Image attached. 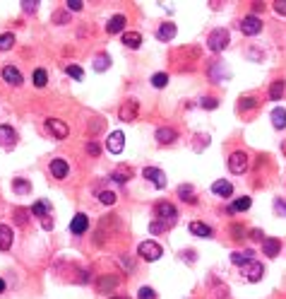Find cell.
I'll return each mask as SVG.
<instances>
[{
    "mask_svg": "<svg viewBox=\"0 0 286 299\" xmlns=\"http://www.w3.org/2000/svg\"><path fill=\"white\" fill-rule=\"evenodd\" d=\"M178 196L185 200V203H195V191H193L190 184H183V186L178 188Z\"/></svg>",
    "mask_w": 286,
    "mask_h": 299,
    "instance_id": "obj_30",
    "label": "cell"
},
{
    "mask_svg": "<svg viewBox=\"0 0 286 299\" xmlns=\"http://www.w3.org/2000/svg\"><path fill=\"white\" fill-rule=\"evenodd\" d=\"M41 227H43L46 232H51V229H53V220H51V217H46V220H41Z\"/></svg>",
    "mask_w": 286,
    "mask_h": 299,
    "instance_id": "obj_50",
    "label": "cell"
},
{
    "mask_svg": "<svg viewBox=\"0 0 286 299\" xmlns=\"http://www.w3.org/2000/svg\"><path fill=\"white\" fill-rule=\"evenodd\" d=\"M152 85H154L157 90H163V87L168 85V75H166V73H157V75H152Z\"/></svg>",
    "mask_w": 286,
    "mask_h": 299,
    "instance_id": "obj_35",
    "label": "cell"
},
{
    "mask_svg": "<svg viewBox=\"0 0 286 299\" xmlns=\"http://www.w3.org/2000/svg\"><path fill=\"white\" fill-rule=\"evenodd\" d=\"M166 229H171V224H168V222H152V227H149V232H152V234H157V232H166Z\"/></svg>",
    "mask_w": 286,
    "mask_h": 299,
    "instance_id": "obj_41",
    "label": "cell"
},
{
    "mask_svg": "<svg viewBox=\"0 0 286 299\" xmlns=\"http://www.w3.org/2000/svg\"><path fill=\"white\" fill-rule=\"evenodd\" d=\"M274 12L277 15H286V0H277L274 2Z\"/></svg>",
    "mask_w": 286,
    "mask_h": 299,
    "instance_id": "obj_47",
    "label": "cell"
},
{
    "mask_svg": "<svg viewBox=\"0 0 286 299\" xmlns=\"http://www.w3.org/2000/svg\"><path fill=\"white\" fill-rule=\"evenodd\" d=\"M2 80H5L7 85H12V87H19V85L24 82L22 73H19L15 65H5V68H2Z\"/></svg>",
    "mask_w": 286,
    "mask_h": 299,
    "instance_id": "obj_10",
    "label": "cell"
},
{
    "mask_svg": "<svg viewBox=\"0 0 286 299\" xmlns=\"http://www.w3.org/2000/svg\"><path fill=\"white\" fill-rule=\"evenodd\" d=\"M274 210H277L279 215H284V217H286V203H282V200H274Z\"/></svg>",
    "mask_w": 286,
    "mask_h": 299,
    "instance_id": "obj_48",
    "label": "cell"
},
{
    "mask_svg": "<svg viewBox=\"0 0 286 299\" xmlns=\"http://www.w3.org/2000/svg\"><path fill=\"white\" fill-rule=\"evenodd\" d=\"M51 174H53L55 179H65V176H68V162L60 159V157L53 159V162H51Z\"/></svg>",
    "mask_w": 286,
    "mask_h": 299,
    "instance_id": "obj_23",
    "label": "cell"
},
{
    "mask_svg": "<svg viewBox=\"0 0 286 299\" xmlns=\"http://www.w3.org/2000/svg\"><path fill=\"white\" fill-rule=\"evenodd\" d=\"M12 188H15V193H19V196H27V193L32 191V184H29L27 179H15V181H12Z\"/></svg>",
    "mask_w": 286,
    "mask_h": 299,
    "instance_id": "obj_31",
    "label": "cell"
},
{
    "mask_svg": "<svg viewBox=\"0 0 286 299\" xmlns=\"http://www.w3.org/2000/svg\"><path fill=\"white\" fill-rule=\"evenodd\" d=\"M65 70H68V75H70V77H75V80H82V77H84L82 68H77V65H68Z\"/></svg>",
    "mask_w": 286,
    "mask_h": 299,
    "instance_id": "obj_42",
    "label": "cell"
},
{
    "mask_svg": "<svg viewBox=\"0 0 286 299\" xmlns=\"http://www.w3.org/2000/svg\"><path fill=\"white\" fill-rule=\"evenodd\" d=\"M241 32L245 34V37H255V34H260V29H262V22L260 17H255V15H245V17L241 19Z\"/></svg>",
    "mask_w": 286,
    "mask_h": 299,
    "instance_id": "obj_3",
    "label": "cell"
},
{
    "mask_svg": "<svg viewBox=\"0 0 286 299\" xmlns=\"http://www.w3.org/2000/svg\"><path fill=\"white\" fill-rule=\"evenodd\" d=\"M137 113H140V101L137 99H127L125 104L121 106L118 116H121V121H137Z\"/></svg>",
    "mask_w": 286,
    "mask_h": 299,
    "instance_id": "obj_5",
    "label": "cell"
},
{
    "mask_svg": "<svg viewBox=\"0 0 286 299\" xmlns=\"http://www.w3.org/2000/svg\"><path fill=\"white\" fill-rule=\"evenodd\" d=\"M212 193L221 196V198H229V196L233 193V186L226 181V179H219V181H214V184H212Z\"/></svg>",
    "mask_w": 286,
    "mask_h": 299,
    "instance_id": "obj_22",
    "label": "cell"
},
{
    "mask_svg": "<svg viewBox=\"0 0 286 299\" xmlns=\"http://www.w3.org/2000/svg\"><path fill=\"white\" fill-rule=\"evenodd\" d=\"M111 299H127V297H111Z\"/></svg>",
    "mask_w": 286,
    "mask_h": 299,
    "instance_id": "obj_55",
    "label": "cell"
},
{
    "mask_svg": "<svg viewBox=\"0 0 286 299\" xmlns=\"http://www.w3.org/2000/svg\"><path fill=\"white\" fill-rule=\"evenodd\" d=\"M137 253H140V258H144V261H159L161 258V246L157 242H142L140 246H137Z\"/></svg>",
    "mask_w": 286,
    "mask_h": 299,
    "instance_id": "obj_1",
    "label": "cell"
},
{
    "mask_svg": "<svg viewBox=\"0 0 286 299\" xmlns=\"http://www.w3.org/2000/svg\"><path fill=\"white\" fill-rule=\"evenodd\" d=\"M157 217H159L161 222L173 224L176 217H178V212H176V207L171 205V203H159V205H157Z\"/></svg>",
    "mask_w": 286,
    "mask_h": 299,
    "instance_id": "obj_9",
    "label": "cell"
},
{
    "mask_svg": "<svg viewBox=\"0 0 286 299\" xmlns=\"http://www.w3.org/2000/svg\"><path fill=\"white\" fill-rule=\"evenodd\" d=\"M243 232H245V229H243V227H238V224H233V227H231V234H236L233 239H241V237H243Z\"/></svg>",
    "mask_w": 286,
    "mask_h": 299,
    "instance_id": "obj_49",
    "label": "cell"
},
{
    "mask_svg": "<svg viewBox=\"0 0 286 299\" xmlns=\"http://www.w3.org/2000/svg\"><path fill=\"white\" fill-rule=\"evenodd\" d=\"M173 37H176V24L173 22H163L159 29H157V39L159 41H171Z\"/></svg>",
    "mask_w": 286,
    "mask_h": 299,
    "instance_id": "obj_20",
    "label": "cell"
},
{
    "mask_svg": "<svg viewBox=\"0 0 286 299\" xmlns=\"http://www.w3.org/2000/svg\"><path fill=\"white\" fill-rule=\"evenodd\" d=\"M229 169H231V174H243L248 169V154L243 150L233 152L231 157H229Z\"/></svg>",
    "mask_w": 286,
    "mask_h": 299,
    "instance_id": "obj_4",
    "label": "cell"
},
{
    "mask_svg": "<svg viewBox=\"0 0 286 299\" xmlns=\"http://www.w3.org/2000/svg\"><path fill=\"white\" fill-rule=\"evenodd\" d=\"M15 143H17V133L12 131L10 126H0V148L12 150Z\"/></svg>",
    "mask_w": 286,
    "mask_h": 299,
    "instance_id": "obj_11",
    "label": "cell"
},
{
    "mask_svg": "<svg viewBox=\"0 0 286 299\" xmlns=\"http://www.w3.org/2000/svg\"><path fill=\"white\" fill-rule=\"evenodd\" d=\"M82 5H84L82 0H68V2H65V10H72V12H80V10H82Z\"/></svg>",
    "mask_w": 286,
    "mask_h": 299,
    "instance_id": "obj_43",
    "label": "cell"
},
{
    "mask_svg": "<svg viewBox=\"0 0 286 299\" xmlns=\"http://www.w3.org/2000/svg\"><path fill=\"white\" fill-rule=\"evenodd\" d=\"M15 215H17V222H19V224H24V222H27V217H24L27 212H24V210H17Z\"/></svg>",
    "mask_w": 286,
    "mask_h": 299,
    "instance_id": "obj_51",
    "label": "cell"
},
{
    "mask_svg": "<svg viewBox=\"0 0 286 299\" xmlns=\"http://www.w3.org/2000/svg\"><path fill=\"white\" fill-rule=\"evenodd\" d=\"M207 46L212 51H224L229 46V32L226 29H214L209 37H207Z\"/></svg>",
    "mask_w": 286,
    "mask_h": 299,
    "instance_id": "obj_2",
    "label": "cell"
},
{
    "mask_svg": "<svg viewBox=\"0 0 286 299\" xmlns=\"http://www.w3.org/2000/svg\"><path fill=\"white\" fill-rule=\"evenodd\" d=\"M106 148H108V152H113V154H121L123 148H125V135L121 131H113L106 138Z\"/></svg>",
    "mask_w": 286,
    "mask_h": 299,
    "instance_id": "obj_6",
    "label": "cell"
},
{
    "mask_svg": "<svg viewBox=\"0 0 286 299\" xmlns=\"http://www.w3.org/2000/svg\"><path fill=\"white\" fill-rule=\"evenodd\" d=\"M284 152H286V143H284Z\"/></svg>",
    "mask_w": 286,
    "mask_h": 299,
    "instance_id": "obj_56",
    "label": "cell"
},
{
    "mask_svg": "<svg viewBox=\"0 0 286 299\" xmlns=\"http://www.w3.org/2000/svg\"><path fill=\"white\" fill-rule=\"evenodd\" d=\"M53 22H55V24H63V22H68V10H60V12H55V15H53Z\"/></svg>",
    "mask_w": 286,
    "mask_h": 299,
    "instance_id": "obj_45",
    "label": "cell"
},
{
    "mask_svg": "<svg viewBox=\"0 0 286 299\" xmlns=\"http://www.w3.org/2000/svg\"><path fill=\"white\" fill-rule=\"evenodd\" d=\"M190 232L193 234H197V237H202V239H209L214 232H212V227L204 222H190Z\"/></svg>",
    "mask_w": 286,
    "mask_h": 299,
    "instance_id": "obj_24",
    "label": "cell"
},
{
    "mask_svg": "<svg viewBox=\"0 0 286 299\" xmlns=\"http://www.w3.org/2000/svg\"><path fill=\"white\" fill-rule=\"evenodd\" d=\"M32 215H36V217H43V220H46V217L51 215V205H48L46 200H39V203H34V205H32Z\"/></svg>",
    "mask_w": 286,
    "mask_h": 299,
    "instance_id": "obj_27",
    "label": "cell"
},
{
    "mask_svg": "<svg viewBox=\"0 0 286 299\" xmlns=\"http://www.w3.org/2000/svg\"><path fill=\"white\" fill-rule=\"evenodd\" d=\"M250 207V198H238V200H233V205H231V212H245Z\"/></svg>",
    "mask_w": 286,
    "mask_h": 299,
    "instance_id": "obj_34",
    "label": "cell"
},
{
    "mask_svg": "<svg viewBox=\"0 0 286 299\" xmlns=\"http://www.w3.org/2000/svg\"><path fill=\"white\" fill-rule=\"evenodd\" d=\"M36 5H39V0H24V2H22V10H24V12H34Z\"/></svg>",
    "mask_w": 286,
    "mask_h": 299,
    "instance_id": "obj_44",
    "label": "cell"
},
{
    "mask_svg": "<svg viewBox=\"0 0 286 299\" xmlns=\"http://www.w3.org/2000/svg\"><path fill=\"white\" fill-rule=\"evenodd\" d=\"M123 29H125V15H113V17L108 19V24H106L108 34H118Z\"/></svg>",
    "mask_w": 286,
    "mask_h": 299,
    "instance_id": "obj_21",
    "label": "cell"
},
{
    "mask_svg": "<svg viewBox=\"0 0 286 299\" xmlns=\"http://www.w3.org/2000/svg\"><path fill=\"white\" fill-rule=\"evenodd\" d=\"M262 251H265V256L274 258V256H279V251H282V242L267 237V239H262Z\"/></svg>",
    "mask_w": 286,
    "mask_h": 299,
    "instance_id": "obj_18",
    "label": "cell"
},
{
    "mask_svg": "<svg viewBox=\"0 0 286 299\" xmlns=\"http://www.w3.org/2000/svg\"><path fill=\"white\" fill-rule=\"evenodd\" d=\"M137 299H157V292H154L152 287H140V292H137Z\"/></svg>",
    "mask_w": 286,
    "mask_h": 299,
    "instance_id": "obj_40",
    "label": "cell"
},
{
    "mask_svg": "<svg viewBox=\"0 0 286 299\" xmlns=\"http://www.w3.org/2000/svg\"><path fill=\"white\" fill-rule=\"evenodd\" d=\"M87 227H89V217H87L84 212H77V215L72 217V222H70V232H72V234H84V232H87Z\"/></svg>",
    "mask_w": 286,
    "mask_h": 299,
    "instance_id": "obj_12",
    "label": "cell"
},
{
    "mask_svg": "<svg viewBox=\"0 0 286 299\" xmlns=\"http://www.w3.org/2000/svg\"><path fill=\"white\" fill-rule=\"evenodd\" d=\"M262 273H265V268H262L257 261H252L245 265V278H248V282H260L262 280Z\"/></svg>",
    "mask_w": 286,
    "mask_h": 299,
    "instance_id": "obj_17",
    "label": "cell"
},
{
    "mask_svg": "<svg viewBox=\"0 0 286 299\" xmlns=\"http://www.w3.org/2000/svg\"><path fill=\"white\" fill-rule=\"evenodd\" d=\"M183 256H185V261H188V263H193V261H195V253H193V251H185Z\"/></svg>",
    "mask_w": 286,
    "mask_h": 299,
    "instance_id": "obj_52",
    "label": "cell"
},
{
    "mask_svg": "<svg viewBox=\"0 0 286 299\" xmlns=\"http://www.w3.org/2000/svg\"><path fill=\"white\" fill-rule=\"evenodd\" d=\"M252 239H257V242H260V239H262V232H260V229H255V232H252Z\"/></svg>",
    "mask_w": 286,
    "mask_h": 299,
    "instance_id": "obj_53",
    "label": "cell"
},
{
    "mask_svg": "<svg viewBox=\"0 0 286 299\" xmlns=\"http://www.w3.org/2000/svg\"><path fill=\"white\" fill-rule=\"evenodd\" d=\"M272 123H274V128H286V109L277 106L272 111Z\"/></svg>",
    "mask_w": 286,
    "mask_h": 299,
    "instance_id": "obj_29",
    "label": "cell"
},
{
    "mask_svg": "<svg viewBox=\"0 0 286 299\" xmlns=\"http://www.w3.org/2000/svg\"><path fill=\"white\" fill-rule=\"evenodd\" d=\"M154 138H157V143H159V145H171V143L178 138V133L173 131V128H168V126H163V128H159V131H157V135H154Z\"/></svg>",
    "mask_w": 286,
    "mask_h": 299,
    "instance_id": "obj_16",
    "label": "cell"
},
{
    "mask_svg": "<svg viewBox=\"0 0 286 299\" xmlns=\"http://www.w3.org/2000/svg\"><path fill=\"white\" fill-rule=\"evenodd\" d=\"M2 292H5V282L0 280V295H2Z\"/></svg>",
    "mask_w": 286,
    "mask_h": 299,
    "instance_id": "obj_54",
    "label": "cell"
},
{
    "mask_svg": "<svg viewBox=\"0 0 286 299\" xmlns=\"http://www.w3.org/2000/svg\"><path fill=\"white\" fill-rule=\"evenodd\" d=\"M209 77H212L214 82H221V80H229L231 73H229V68H226L224 63H212V65H209Z\"/></svg>",
    "mask_w": 286,
    "mask_h": 299,
    "instance_id": "obj_14",
    "label": "cell"
},
{
    "mask_svg": "<svg viewBox=\"0 0 286 299\" xmlns=\"http://www.w3.org/2000/svg\"><path fill=\"white\" fill-rule=\"evenodd\" d=\"M12 44H15V37L7 32V34H0V51H7V49H12Z\"/></svg>",
    "mask_w": 286,
    "mask_h": 299,
    "instance_id": "obj_37",
    "label": "cell"
},
{
    "mask_svg": "<svg viewBox=\"0 0 286 299\" xmlns=\"http://www.w3.org/2000/svg\"><path fill=\"white\" fill-rule=\"evenodd\" d=\"M46 126H48V131L53 133L55 140H65V138H68V133H70V128H68L60 118H48V121H46Z\"/></svg>",
    "mask_w": 286,
    "mask_h": 299,
    "instance_id": "obj_8",
    "label": "cell"
},
{
    "mask_svg": "<svg viewBox=\"0 0 286 299\" xmlns=\"http://www.w3.org/2000/svg\"><path fill=\"white\" fill-rule=\"evenodd\" d=\"M15 242V234H12V229L7 227V224H0V251H7L10 246Z\"/></svg>",
    "mask_w": 286,
    "mask_h": 299,
    "instance_id": "obj_19",
    "label": "cell"
},
{
    "mask_svg": "<svg viewBox=\"0 0 286 299\" xmlns=\"http://www.w3.org/2000/svg\"><path fill=\"white\" fill-rule=\"evenodd\" d=\"M108 65H111V58H108L106 53H99V56L94 58V70H96V73H104Z\"/></svg>",
    "mask_w": 286,
    "mask_h": 299,
    "instance_id": "obj_32",
    "label": "cell"
},
{
    "mask_svg": "<svg viewBox=\"0 0 286 299\" xmlns=\"http://www.w3.org/2000/svg\"><path fill=\"white\" fill-rule=\"evenodd\" d=\"M284 90H286V85L282 80L272 82V87H269V99H272V101H279V99L284 97Z\"/></svg>",
    "mask_w": 286,
    "mask_h": 299,
    "instance_id": "obj_28",
    "label": "cell"
},
{
    "mask_svg": "<svg viewBox=\"0 0 286 299\" xmlns=\"http://www.w3.org/2000/svg\"><path fill=\"white\" fill-rule=\"evenodd\" d=\"M99 200H101L104 205H113V203H116V193H113V191H99Z\"/></svg>",
    "mask_w": 286,
    "mask_h": 299,
    "instance_id": "obj_36",
    "label": "cell"
},
{
    "mask_svg": "<svg viewBox=\"0 0 286 299\" xmlns=\"http://www.w3.org/2000/svg\"><path fill=\"white\" fill-rule=\"evenodd\" d=\"M255 261V253H252L250 249H245V251H233L231 253V263L233 265H248V263H252Z\"/></svg>",
    "mask_w": 286,
    "mask_h": 299,
    "instance_id": "obj_15",
    "label": "cell"
},
{
    "mask_svg": "<svg viewBox=\"0 0 286 299\" xmlns=\"http://www.w3.org/2000/svg\"><path fill=\"white\" fill-rule=\"evenodd\" d=\"M123 44H125L127 49H140L142 37H140L137 32H123Z\"/></svg>",
    "mask_w": 286,
    "mask_h": 299,
    "instance_id": "obj_26",
    "label": "cell"
},
{
    "mask_svg": "<svg viewBox=\"0 0 286 299\" xmlns=\"http://www.w3.org/2000/svg\"><path fill=\"white\" fill-rule=\"evenodd\" d=\"M257 104H260V101H257L255 97H241V99H238V111L241 113L252 111V109H257Z\"/></svg>",
    "mask_w": 286,
    "mask_h": 299,
    "instance_id": "obj_25",
    "label": "cell"
},
{
    "mask_svg": "<svg viewBox=\"0 0 286 299\" xmlns=\"http://www.w3.org/2000/svg\"><path fill=\"white\" fill-rule=\"evenodd\" d=\"M87 152H89L91 157H99V152H101V148H99V145H96V143L91 140V143H87Z\"/></svg>",
    "mask_w": 286,
    "mask_h": 299,
    "instance_id": "obj_46",
    "label": "cell"
},
{
    "mask_svg": "<svg viewBox=\"0 0 286 299\" xmlns=\"http://www.w3.org/2000/svg\"><path fill=\"white\" fill-rule=\"evenodd\" d=\"M200 106H202V109H216V106H219V99H214V97H204V99H200Z\"/></svg>",
    "mask_w": 286,
    "mask_h": 299,
    "instance_id": "obj_38",
    "label": "cell"
},
{
    "mask_svg": "<svg viewBox=\"0 0 286 299\" xmlns=\"http://www.w3.org/2000/svg\"><path fill=\"white\" fill-rule=\"evenodd\" d=\"M111 179H113V181H118V184H125L127 179H130V169H125V171H113V174H111Z\"/></svg>",
    "mask_w": 286,
    "mask_h": 299,
    "instance_id": "obj_39",
    "label": "cell"
},
{
    "mask_svg": "<svg viewBox=\"0 0 286 299\" xmlns=\"http://www.w3.org/2000/svg\"><path fill=\"white\" fill-rule=\"evenodd\" d=\"M142 176H144V179H149V181L154 184V188H163V186H166V174H163L161 169H157V167H144Z\"/></svg>",
    "mask_w": 286,
    "mask_h": 299,
    "instance_id": "obj_7",
    "label": "cell"
},
{
    "mask_svg": "<svg viewBox=\"0 0 286 299\" xmlns=\"http://www.w3.org/2000/svg\"><path fill=\"white\" fill-rule=\"evenodd\" d=\"M32 80H34L36 87H46V82H48V75H46V70H43V68H36V70H34V77H32Z\"/></svg>",
    "mask_w": 286,
    "mask_h": 299,
    "instance_id": "obj_33",
    "label": "cell"
},
{
    "mask_svg": "<svg viewBox=\"0 0 286 299\" xmlns=\"http://www.w3.org/2000/svg\"><path fill=\"white\" fill-rule=\"evenodd\" d=\"M116 285H118V275H101L99 278V282H96V290L104 295V292H113L116 290Z\"/></svg>",
    "mask_w": 286,
    "mask_h": 299,
    "instance_id": "obj_13",
    "label": "cell"
}]
</instances>
